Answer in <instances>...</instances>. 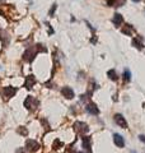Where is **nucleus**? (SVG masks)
Listing matches in <instances>:
<instances>
[{
	"mask_svg": "<svg viewBox=\"0 0 145 153\" xmlns=\"http://www.w3.org/2000/svg\"><path fill=\"white\" fill-rule=\"evenodd\" d=\"M132 46H135L138 50H143L144 49V45H143V42H141V38H140V37H135L134 40H132Z\"/></svg>",
	"mask_w": 145,
	"mask_h": 153,
	"instance_id": "14",
	"label": "nucleus"
},
{
	"mask_svg": "<svg viewBox=\"0 0 145 153\" xmlns=\"http://www.w3.org/2000/svg\"><path fill=\"white\" fill-rule=\"evenodd\" d=\"M3 1H5V0H0V3H3Z\"/></svg>",
	"mask_w": 145,
	"mask_h": 153,
	"instance_id": "26",
	"label": "nucleus"
},
{
	"mask_svg": "<svg viewBox=\"0 0 145 153\" xmlns=\"http://www.w3.org/2000/svg\"><path fill=\"white\" fill-rule=\"evenodd\" d=\"M36 84V78L33 76L32 74L31 75H27L26 76V82H24V87L27 89H32V87Z\"/></svg>",
	"mask_w": 145,
	"mask_h": 153,
	"instance_id": "8",
	"label": "nucleus"
},
{
	"mask_svg": "<svg viewBox=\"0 0 145 153\" xmlns=\"http://www.w3.org/2000/svg\"><path fill=\"white\" fill-rule=\"evenodd\" d=\"M115 123L117 124L120 128L127 129V121H126V119H125L121 114H116V115H115Z\"/></svg>",
	"mask_w": 145,
	"mask_h": 153,
	"instance_id": "5",
	"label": "nucleus"
},
{
	"mask_svg": "<svg viewBox=\"0 0 145 153\" xmlns=\"http://www.w3.org/2000/svg\"><path fill=\"white\" fill-rule=\"evenodd\" d=\"M83 147L88 151V153H92V139H90V137H83Z\"/></svg>",
	"mask_w": 145,
	"mask_h": 153,
	"instance_id": "12",
	"label": "nucleus"
},
{
	"mask_svg": "<svg viewBox=\"0 0 145 153\" xmlns=\"http://www.w3.org/2000/svg\"><path fill=\"white\" fill-rule=\"evenodd\" d=\"M61 94L64 96L65 98L67 100H71V98H74V91H72L70 87H64L61 89Z\"/></svg>",
	"mask_w": 145,
	"mask_h": 153,
	"instance_id": "10",
	"label": "nucleus"
},
{
	"mask_svg": "<svg viewBox=\"0 0 145 153\" xmlns=\"http://www.w3.org/2000/svg\"><path fill=\"white\" fill-rule=\"evenodd\" d=\"M113 142H115V144L117 146L118 148L125 147V140H124V138L121 137L120 134H115V135H113Z\"/></svg>",
	"mask_w": 145,
	"mask_h": 153,
	"instance_id": "11",
	"label": "nucleus"
},
{
	"mask_svg": "<svg viewBox=\"0 0 145 153\" xmlns=\"http://www.w3.org/2000/svg\"><path fill=\"white\" fill-rule=\"evenodd\" d=\"M57 8V4H52V8L50 9V12H48V14H50V17H54V12L55 9Z\"/></svg>",
	"mask_w": 145,
	"mask_h": 153,
	"instance_id": "22",
	"label": "nucleus"
},
{
	"mask_svg": "<svg viewBox=\"0 0 145 153\" xmlns=\"http://www.w3.org/2000/svg\"><path fill=\"white\" fill-rule=\"evenodd\" d=\"M132 1H134V3H139V1H140V0H132Z\"/></svg>",
	"mask_w": 145,
	"mask_h": 153,
	"instance_id": "25",
	"label": "nucleus"
},
{
	"mask_svg": "<svg viewBox=\"0 0 145 153\" xmlns=\"http://www.w3.org/2000/svg\"><path fill=\"white\" fill-rule=\"evenodd\" d=\"M17 133L18 134H21V135H23V137H27L28 135V130L24 126H19L18 129H17Z\"/></svg>",
	"mask_w": 145,
	"mask_h": 153,
	"instance_id": "18",
	"label": "nucleus"
},
{
	"mask_svg": "<svg viewBox=\"0 0 145 153\" xmlns=\"http://www.w3.org/2000/svg\"><path fill=\"white\" fill-rule=\"evenodd\" d=\"M46 52L47 51V49L46 47H42V45H35L33 47H30V49H27L26 51H24V54H23V59L26 60V61H28V63H32L33 61V59L36 57V55L38 54V52Z\"/></svg>",
	"mask_w": 145,
	"mask_h": 153,
	"instance_id": "1",
	"label": "nucleus"
},
{
	"mask_svg": "<svg viewBox=\"0 0 145 153\" xmlns=\"http://www.w3.org/2000/svg\"><path fill=\"white\" fill-rule=\"evenodd\" d=\"M38 106V101L32 97V96H27L26 100H24V107H26L27 110H30V111H33L35 108H37Z\"/></svg>",
	"mask_w": 145,
	"mask_h": 153,
	"instance_id": "2",
	"label": "nucleus"
},
{
	"mask_svg": "<svg viewBox=\"0 0 145 153\" xmlns=\"http://www.w3.org/2000/svg\"><path fill=\"white\" fill-rule=\"evenodd\" d=\"M24 152H26V149H24V148H18L16 153H24Z\"/></svg>",
	"mask_w": 145,
	"mask_h": 153,
	"instance_id": "23",
	"label": "nucleus"
},
{
	"mask_svg": "<svg viewBox=\"0 0 145 153\" xmlns=\"http://www.w3.org/2000/svg\"><path fill=\"white\" fill-rule=\"evenodd\" d=\"M3 93H4V97H7V98H12L13 96L17 93V88H14V87H10V85H8V87H4Z\"/></svg>",
	"mask_w": 145,
	"mask_h": 153,
	"instance_id": "6",
	"label": "nucleus"
},
{
	"mask_svg": "<svg viewBox=\"0 0 145 153\" xmlns=\"http://www.w3.org/2000/svg\"><path fill=\"white\" fill-rule=\"evenodd\" d=\"M139 139L141 140L143 143H145V135H140V137H139Z\"/></svg>",
	"mask_w": 145,
	"mask_h": 153,
	"instance_id": "24",
	"label": "nucleus"
},
{
	"mask_svg": "<svg viewBox=\"0 0 145 153\" xmlns=\"http://www.w3.org/2000/svg\"><path fill=\"white\" fill-rule=\"evenodd\" d=\"M94 88H95V83H94V80H90V83H89V91H88V96H92V93H93Z\"/></svg>",
	"mask_w": 145,
	"mask_h": 153,
	"instance_id": "19",
	"label": "nucleus"
},
{
	"mask_svg": "<svg viewBox=\"0 0 145 153\" xmlns=\"http://www.w3.org/2000/svg\"><path fill=\"white\" fill-rule=\"evenodd\" d=\"M112 22H113V25H115L116 27H120L121 25H122V22H124V18H122V16H121V14L116 13L115 17H113V19H112Z\"/></svg>",
	"mask_w": 145,
	"mask_h": 153,
	"instance_id": "13",
	"label": "nucleus"
},
{
	"mask_svg": "<svg viewBox=\"0 0 145 153\" xmlns=\"http://www.w3.org/2000/svg\"><path fill=\"white\" fill-rule=\"evenodd\" d=\"M106 1H107L108 7H118V1H117V0H106Z\"/></svg>",
	"mask_w": 145,
	"mask_h": 153,
	"instance_id": "20",
	"label": "nucleus"
},
{
	"mask_svg": "<svg viewBox=\"0 0 145 153\" xmlns=\"http://www.w3.org/2000/svg\"><path fill=\"white\" fill-rule=\"evenodd\" d=\"M40 148H41L40 143H38V142H36V140L28 139V140L26 142V149H27L28 152H31V153H35V152H37L38 149H40Z\"/></svg>",
	"mask_w": 145,
	"mask_h": 153,
	"instance_id": "4",
	"label": "nucleus"
},
{
	"mask_svg": "<svg viewBox=\"0 0 145 153\" xmlns=\"http://www.w3.org/2000/svg\"><path fill=\"white\" fill-rule=\"evenodd\" d=\"M0 40H1V44L3 46L5 47L9 45V42H10V37H9V33L7 31H0Z\"/></svg>",
	"mask_w": 145,
	"mask_h": 153,
	"instance_id": "7",
	"label": "nucleus"
},
{
	"mask_svg": "<svg viewBox=\"0 0 145 153\" xmlns=\"http://www.w3.org/2000/svg\"><path fill=\"white\" fill-rule=\"evenodd\" d=\"M85 108H87V111H88L89 114H92V115H98V114H99V108L97 107V105H95L94 102L87 103Z\"/></svg>",
	"mask_w": 145,
	"mask_h": 153,
	"instance_id": "9",
	"label": "nucleus"
},
{
	"mask_svg": "<svg viewBox=\"0 0 145 153\" xmlns=\"http://www.w3.org/2000/svg\"><path fill=\"white\" fill-rule=\"evenodd\" d=\"M60 147H62V143H61V140L56 139V140L54 142V149H59Z\"/></svg>",
	"mask_w": 145,
	"mask_h": 153,
	"instance_id": "21",
	"label": "nucleus"
},
{
	"mask_svg": "<svg viewBox=\"0 0 145 153\" xmlns=\"http://www.w3.org/2000/svg\"><path fill=\"white\" fill-rule=\"evenodd\" d=\"M107 76L111 79V80H113V82H116L117 80V74H116V70L115 69H111L107 71Z\"/></svg>",
	"mask_w": 145,
	"mask_h": 153,
	"instance_id": "16",
	"label": "nucleus"
},
{
	"mask_svg": "<svg viewBox=\"0 0 145 153\" xmlns=\"http://www.w3.org/2000/svg\"><path fill=\"white\" fill-rule=\"evenodd\" d=\"M124 79H125V82H130V80H131V71H130L129 69H125V71H124Z\"/></svg>",
	"mask_w": 145,
	"mask_h": 153,
	"instance_id": "17",
	"label": "nucleus"
},
{
	"mask_svg": "<svg viewBox=\"0 0 145 153\" xmlns=\"http://www.w3.org/2000/svg\"><path fill=\"white\" fill-rule=\"evenodd\" d=\"M76 153H83V152H76Z\"/></svg>",
	"mask_w": 145,
	"mask_h": 153,
	"instance_id": "27",
	"label": "nucleus"
},
{
	"mask_svg": "<svg viewBox=\"0 0 145 153\" xmlns=\"http://www.w3.org/2000/svg\"><path fill=\"white\" fill-rule=\"evenodd\" d=\"M132 31H134V28H132V26H130V25H126L122 30H121V32H122L124 35H127V36H131Z\"/></svg>",
	"mask_w": 145,
	"mask_h": 153,
	"instance_id": "15",
	"label": "nucleus"
},
{
	"mask_svg": "<svg viewBox=\"0 0 145 153\" xmlns=\"http://www.w3.org/2000/svg\"><path fill=\"white\" fill-rule=\"evenodd\" d=\"M74 130L80 134V135H84V134H87L89 131V126L87 125L85 123H81V121H76L74 124Z\"/></svg>",
	"mask_w": 145,
	"mask_h": 153,
	"instance_id": "3",
	"label": "nucleus"
}]
</instances>
